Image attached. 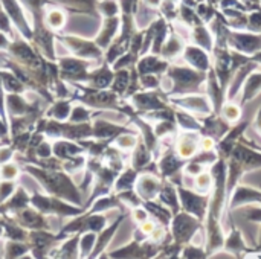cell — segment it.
I'll return each instance as SVG.
<instances>
[{"label": "cell", "mask_w": 261, "mask_h": 259, "mask_svg": "<svg viewBox=\"0 0 261 259\" xmlns=\"http://www.w3.org/2000/svg\"><path fill=\"white\" fill-rule=\"evenodd\" d=\"M151 160H154V154L150 151V148L144 143L142 139H139L138 145L132 151V162L130 166H133L138 172H141Z\"/></svg>", "instance_id": "4316f807"}, {"label": "cell", "mask_w": 261, "mask_h": 259, "mask_svg": "<svg viewBox=\"0 0 261 259\" xmlns=\"http://www.w3.org/2000/svg\"><path fill=\"white\" fill-rule=\"evenodd\" d=\"M258 252H261V224H260V234H258Z\"/></svg>", "instance_id": "f907efd6"}, {"label": "cell", "mask_w": 261, "mask_h": 259, "mask_svg": "<svg viewBox=\"0 0 261 259\" xmlns=\"http://www.w3.org/2000/svg\"><path fill=\"white\" fill-rule=\"evenodd\" d=\"M132 215H133V220H135V223H136L138 226L142 224V223H145L147 220H150V214H148V211L144 208V205L135 208L133 212H132Z\"/></svg>", "instance_id": "bcb514c9"}, {"label": "cell", "mask_w": 261, "mask_h": 259, "mask_svg": "<svg viewBox=\"0 0 261 259\" xmlns=\"http://www.w3.org/2000/svg\"><path fill=\"white\" fill-rule=\"evenodd\" d=\"M128 102L138 113H148L162 110L170 105V99L162 89L158 90H139L128 98Z\"/></svg>", "instance_id": "8992f818"}, {"label": "cell", "mask_w": 261, "mask_h": 259, "mask_svg": "<svg viewBox=\"0 0 261 259\" xmlns=\"http://www.w3.org/2000/svg\"><path fill=\"white\" fill-rule=\"evenodd\" d=\"M205 169H208V166H205V165H202V163H199V162L190 159V160L187 162V165L184 166L182 174H184V177H196L197 174L203 172Z\"/></svg>", "instance_id": "7bdbcfd3"}, {"label": "cell", "mask_w": 261, "mask_h": 259, "mask_svg": "<svg viewBox=\"0 0 261 259\" xmlns=\"http://www.w3.org/2000/svg\"><path fill=\"white\" fill-rule=\"evenodd\" d=\"M141 136L135 131H127V133H121L115 137V145L118 150H122V151H133L135 147L138 145Z\"/></svg>", "instance_id": "e575fe53"}, {"label": "cell", "mask_w": 261, "mask_h": 259, "mask_svg": "<svg viewBox=\"0 0 261 259\" xmlns=\"http://www.w3.org/2000/svg\"><path fill=\"white\" fill-rule=\"evenodd\" d=\"M158 168H159V176L164 180H171L174 182L177 176L182 174L184 166L187 165V159L180 157L174 148V143H165L161 140L159 151L156 156Z\"/></svg>", "instance_id": "277c9868"}, {"label": "cell", "mask_w": 261, "mask_h": 259, "mask_svg": "<svg viewBox=\"0 0 261 259\" xmlns=\"http://www.w3.org/2000/svg\"><path fill=\"white\" fill-rule=\"evenodd\" d=\"M164 185V179L159 174L153 172H139L138 180H136V192L139 197L147 202V200H154L158 198V194Z\"/></svg>", "instance_id": "4fadbf2b"}, {"label": "cell", "mask_w": 261, "mask_h": 259, "mask_svg": "<svg viewBox=\"0 0 261 259\" xmlns=\"http://www.w3.org/2000/svg\"><path fill=\"white\" fill-rule=\"evenodd\" d=\"M196 12H197V15L200 17V20L205 24H210L213 21V18L217 15L216 9L211 5H206V3H199L197 8H196Z\"/></svg>", "instance_id": "b9f144b4"}, {"label": "cell", "mask_w": 261, "mask_h": 259, "mask_svg": "<svg viewBox=\"0 0 261 259\" xmlns=\"http://www.w3.org/2000/svg\"><path fill=\"white\" fill-rule=\"evenodd\" d=\"M179 18H180L187 26H190V27H194V26L203 23V21L200 20V17L197 15L196 9L190 8L187 3H184V5L179 6Z\"/></svg>", "instance_id": "74e56055"}, {"label": "cell", "mask_w": 261, "mask_h": 259, "mask_svg": "<svg viewBox=\"0 0 261 259\" xmlns=\"http://www.w3.org/2000/svg\"><path fill=\"white\" fill-rule=\"evenodd\" d=\"M226 163H228V197H229L231 192H232V189L240 183L242 177L246 172H245L243 166L236 159H232V157H229L226 160Z\"/></svg>", "instance_id": "1f68e13d"}, {"label": "cell", "mask_w": 261, "mask_h": 259, "mask_svg": "<svg viewBox=\"0 0 261 259\" xmlns=\"http://www.w3.org/2000/svg\"><path fill=\"white\" fill-rule=\"evenodd\" d=\"M246 29L251 31V32H255V34H261V9L252 11L248 15V26H246Z\"/></svg>", "instance_id": "ee69618b"}, {"label": "cell", "mask_w": 261, "mask_h": 259, "mask_svg": "<svg viewBox=\"0 0 261 259\" xmlns=\"http://www.w3.org/2000/svg\"><path fill=\"white\" fill-rule=\"evenodd\" d=\"M242 209L245 211V215H246V220H248V221L261 224V205L260 208L249 205V206H245V208H242Z\"/></svg>", "instance_id": "f6af8a7d"}, {"label": "cell", "mask_w": 261, "mask_h": 259, "mask_svg": "<svg viewBox=\"0 0 261 259\" xmlns=\"http://www.w3.org/2000/svg\"><path fill=\"white\" fill-rule=\"evenodd\" d=\"M182 60L196 70L208 72L213 66V55L197 44H187L182 53Z\"/></svg>", "instance_id": "9a60e30c"}, {"label": "cell", "mask_w": 261, "mask_h": 259, "mask_svg": "<svg viewBox=\"0 0 261 259\" xmlns=\"http://www.w3.org/2000/svg\"><path fill=\"white\" fill-rule=\"evenodd\" d=\"M228 47L243 55L252 56L261 50V34L248 29H231L228 35Z\"/></svg>", "instance_id": "52a82bcc"}, {"label": "cell", "mask_w": 261, "mask_h": 259, "mask_svg": "<svg viewBox=\"0 0 261 259\" xmlns=\"http://www.w3.org/2000/svg\"><path fill=\"white\" fill-rule=\"evenodd\" d=\"M139 79H141V87L144 90H158V89L162 87L164 76L148 73V75H139Z\"/></svg>", "instance_id": "60d3db41"}, {"label": "cell", "mask_w": 261, "mask_h": 259, "mask_svg": "<svg viewBox=\"0 0 261 259\" xmlns=\"http://www.w3.org/2000/svg\"><path fill=\"white\" fill-rule=\"evenodd\" d=\"M170 234L173 237V240L182 246L188 244L193 241V238L202 231L205 229V221L199 220L197 217L185 212V211H179L177 214L173 215L171 223H170Z\"/></svg>", "instance_id": "3957f363"}, {"label": "cell", "mask_w": 261, "mask_h": 259, "mask_svg": "<svg viewBox=\"0 0 261 259\" xmlns=\"http://www.w3.org/2000/svg\"><path fill=\"white\" fill-rule=\"evenodd\" d=\"M200 133L196 131H182L179 130L174 136V148L177 154L187 160L193 159L200 151Z\"/></svg>", "instance_id": "7c38bea8"}, {"label": "cell", "mask_w": 261, "mask_h": 259, "mask_svg": "<svg viewBox=\"0 0 261 259\" xmlns=\"http://www.w3.org/2000/svg\"><path fill=\"white\" fill-rule=\"evenodd\" d=\"M220 114L225 121H228L231 125L237 124L239 121H242L243 118V107L240 105V102L237 104L236 101H226L220 110Z\"/></svg>", "instance_id": "836d02e7"}, {"label": "cell", "mask_w": 261, "mask_h": 259, "mask_svg": "<svg viewBox=\"0 0 261 259\" xmlns=\"http://www.w3.org/2000/svg\"><path fill=\"white\" fill-rule=\"evenodd\" d=\"M144 205V208L148 211V214H150V217L154 220V221H158L159 224H162L164 227H170V223H171V218H173V212L167 208V206H164L159 200H147V202H144L142 203Z\"/></svg>", "instance_id": "cb8c5ba5"}, {"label": "cell", "mask_w": 261, "mask_h": 259, "mask_svg": "<svg viewBox=\"0 0 261 259\" xmlns=\"http://www.w3.org/2000/svg\"><path fill=\"white\" fill-rule=\"evenodd\" d=\"M261 93V69H255L245 81L243 89L240 92V105L245 107L246 104L252 102Z\"/></svg>", "instance_id": "44dd1931"}, {"label": "cell", "mask_w": 261, "mask_h": 259, "mask_svg": "<svg viewBox=\"0 0 261 259\" xmlns=\"http://www.w3.org/2000/svg\"><path fill=\"white\" fill-rule=\"evenodd\" d=\"M118 31H119V20L115 18V17H109L106 21H104V26L101 29V34L99 37L96 38V44L101 47V49H106L112 44L113 38L118 35Z\"/></svg>", "instance_id": "83f0119b"}, {"label": "cell", "mask_w": 261, "mask_h": 259, "mask_svg": "<svg viewBox=\"0 0 261 259\" xmlns=\"http://www.w3.org/2000/svg\"><path fill=\"white\" fill-rule=\"evenodd\" d=\"M199 119H200L202 127H203L202 136H210L216 142H219L231 128V124L228 121H225L220 113H214L213 111V113H210L206 116H202Z\"/></svg>", "instance_id": "2e32d148"}, {"label": "cell", "mask_w": 261, "mask_h": 259, "mask_svg": "<svg viewBox=\"0 0 261 259\" xmlns=\"http://www.w3.org/2000/svg\"><path fill=\"white\" fill-rule=\"evenodd\" d=\"M223 250L226 253H229L231 256H236V258H240L245 253L251 252L249 247H248V244H246V241H245V237H243L242 231L239 227H236L234 224L231 226L228 235L225 237Z\"/></svg>", "instance_id": "d6986e66"}, {"label": "cell", "mask_w": 261, "mask_h": 259, "mask_svg": "<svg viewBox=\"0 0 261 259\" xmlns=\"http://www.w3.org/2000/svg\"><path fill=\"white\" fill-rule=\"evenodd\" d=\"M138 176H139V172H138L133 166L124 168V169L118 174V177H116V180H115V185H113L115 192H121V191H127V189H135Z\"/></svg>", "instance_id": "f546056e"}, {"label": "cell", "mask_w": 261, "mask_h": 259, "mask_svg": "<svg viewBox=\"0 0 261 259\" xmlns=\"http://www.w3.org/2000/svg\"><path fill=\"white\" fill-rule=\"evenodd\" d=\"M211 55H213V67L216 70V75L225 87H228L234 72L243 64H246L248 61H251V56L236 52L229 47H214Z\"/></svg>", "instance_id": "7a4b0ae2"}, {"label": "cell", "mask_w": 261, "mask_h": 259, "mask_svg": "<svg viewBox=\"0 0 261 259\" xmlns=\"http://www.w3.org/2000/svg\"><path fill=\"white\" fill-rule=\"evenodd\" d=\"M128 84H130V69H119V70H115V75H113V81H112L110 90H113L118 96L124 98V96H125V92H127V89H128Z\"/></svg>", "instance_id": "d6a6232c"}, {"label": "cell", "mask_w": 261, "mask_h": 259, "mask_svg": "<svg viewBox=\"0 0 261 259\" xmlns=\"http://www.w3.org/2000/svg\"><path fill=\"white\" fill-rule=\"evenodd\" d=\"M164 206H167L173 215L177 214L179 211H182L180 208V198H179V192H177V185L173 183L171 180H164V185L158 194V198Z\"/></svg>", "instance_id": "ffe728a7"}, {"label": "cell", "mask_w": 261, "mask_h": 259, "mask_svg": "<svg viewBox=\"0 0 261 259\" xmlns=\"http://www.w3.org/2000/svg\"><path fill=\"white\" fill-rule=\"evenodd\" d=\"M251 60H252V61H255V63H257V64L261 67V50H258L257 53H254V55L251 56Z\"/></svg>", "instance_id": "681fc988"}, {"label": "cell", "mask_w": 261, "mask_h": 259, "mask_svg": "<svg viewBox=\"0 0 261 259\" xmlns=\"http://www.w3.org/2000/svg\"><path fill=\"white\" fill-rule=\"evenodd\" d=\"M176 108V124L179 127V130L182 131H196V133H200L203 131V127H202V122L199 119V116L184 110V108H179V107H174Z\"/></svg>", "instance_id": "484cf974"}, {"label": "cell", "mask_w": 261, "mask_h": 259, "mask_svg": "<svg viewBox=\"0 0 261 259\" xmlns=\"http://www.w3.org/2000/svg\"><path fill=\"white\" fill-rule=\"evenodd\" d=\"M170 104L179 108H184L199 118L213 113V105L206 93H191L184 96L170 98Z\"/></svg>", "instance_id": "ba28073f"}, {"label": "cell", "mask_w": 261, "mask_h": 259, "mask_svg": "<svg viewBox=\"0 0 261 259\" xmlns=\"http://www.w3.org/2000/svg\"><path fill=\"white\" fill-rule=\"evenodd\" d=\"M124 218H125V215H119V217L116 218V221H115L110 227H107V229L104 227V229L101 231V235H99V238L96 240V244H95V249H93V256H98L99 253L104 252V249L109 246L110 240L113 238V235L116 234V231H118L119 226L122 224Z\"/></svg>", "instance_id": "4dcf8cb0"}, {"label": "cell", "mask_w": 261, "mask_h": 259, "mask_svg": "<svg viewBox=\"0 0 261 259\" xmlns=\"http://www.w3.org/2000/svg\"><path fill=\"white\" fill-rule=\"evenodd\" d=\"M249 205H261V189L239 183L229 195L228 212H232L236 209H242V208L249 206Z\"/></svg>", "instance_id": "30bf717a"}, {"label": "cell", "mask_w": 261, "mask_h": 259, "mask_svg": "<svg viewBox=\"0 0 261 259\" xmlns=\"http://www.w3.org/2000/svg\"><path fill=\"white\" fill-rule=\"evenodd\" d=\"M252 125L251 121H239L237 124H232L229 131L217 142V147H216V151L219 154L220 159H225L228 160L231 157V153L234 150V147L237 145V142L240 140V137L246 133V130Z\"/></svg>", "instance_id": "9c48e42d"}, {"label": "cell", "mask_w": 261, "mask_h": 259, "mask_svg": "<svg viewBox=\"0 0 261 259\" xmlns=\"http://www.w3.org/2000/svg\"><path fill=\"white\" fill-rule=\"evenodd\" d=\"M185 41L180 38V35L179 34H176L173 29L170 31V34H168V37H167V40H165V43H164V46H162V49H161V56L162 58H165L167 61H170V63H173L176 58H182V53H184V49H185Z\"/></svg>", "instance_id": "7402d4cb"}, {"label": "cell", "mask_w": 261, "mask_h": 259, "mask_svg": "<svg viewBox=\"0 0 261 259\" xmlns=\"http://www.w3.org/2000/svg\"><path fill=\"white\" fill-rule=\"evenodd\" d=\"M177 192H179L182 211L205 221L210 208V194L197 192L196 189L187 188L184 185H177Z\"/></svg>", "instance_id": "5b68a950"}, {"label": "cell", "mask_w": 261, "mask_h": 259, "mask_svg": "<svg viewBox=\"0 0 261 259\" xmlns=\"http://www.w3.org/2000/svg\"><path fill=\"white\" fill-rule=\"evenodd\" d=\"M252 127L255 128V131L261 136V105L260 108H258V111H257V114H255V118H254V121H252Z\"/></svg>", "instance_id": "c3c4849f"}, {"label": "cell", "mask_w": 261, "mask_h": 259, "mask_svg": "<svg viewBox=\"0 0 261 259\" xmlns=\"http://www.w3.org/2000/svg\"><path fill=\"white\" fill-rule=\"evenodd\" d=\"M205 93L208 95V98L211 101L213 111L214 113H220L223 104L226 102V87L219 81L213 66H211V69L208 70V75H206Z\"/></svg>", "instance_id": "5bb4252c"}, {"label": "cell", "mask_w": 261, "mask_h": 259, "mask_svg": "<svg viewBox=\"0 0 261 259\" xmlns=\"http://www.w3.org/2000/svg\"><path fill=\"white\" fill-rule=\"evenodd\" d=\"M92 128H93V136L96 139H99V140H102V139H112V140H115V137L118 134L132 131L125 125H118V124H112V122L101 121V119L96 121Z\"/></svg>", "instance_id": "d4e9b609"}, {"label": "cell", "mask_w": 261, "mask_h": 259, "mask_svg": "<svg viewBox=\"0 0 261 259\" xmlns=\"http://www.w3.org/2000/svg\"><path fill=\"white\" fill-rule=\"evenodd\" d=\"M208 72L196 70L191 66H180L171 63L167 73L164 75L170 87L165 90L168 99L174 96H184L191 93H205Z\"/></svg>", "instance_id": "6da1fadb"}, {"label": "cell", "mask_w": 261, "mask_h": 259, "mask_svg": "<svg viewBox=\"0 0 261 259\" xmlns=\"http://www.w3.org/2000/svg\"><path fill=\"white\" fill-rule=\"evenodd\" d=\"M180 258L184 259H206L210 258V255L206 253L205 250V246L200 247L199 244H194V243H188L184 246L182 249V253H180Z\"/></svg>", "instance_id": "f35d334b"}, {"label": "cell", "mask_w": 261, "mask_h": 259, "mask_svg": "<svg viewBox=\"0 0 261 259\" xmlns=\"http://www.w3.org/2000/svg\"><path fill=\"white\" fill-rule=\"evenodd\" d=\"M154 133L159 139H165L170 136H176L179 131V127L176 124V121H158L154 122Z\"/></svg>", "instance_id": "8d00e7d4"}, {"label": "cell", "mask_w": 261, "mask_h": 259, "mask_svg": "<svg viewBox=\"0 0 261 259\" xmlns=\"http://www.w3.org/2000/svg\"><path fill=\"white\" fill-rule=\"evenodd\" d=\"M231 157L236 159L245 169V172H251L255 169H261V150L249 147L243 142H237L234 147Z\"/></svg>", "instance_id": "8fae6325"}, {"label": "cell", "mask_w": 261, "mask_h": 259, "mask_svg": "<svg viewBox=\"0 0 261 259\" xmlns=\"http://www.w3.org/2000/svg\"><path fill=\"white\" fill-rule=\"evenodd\" d=\"M217 142L210 137V136H202L200 137V151H216Z\"/></svg>", "instance_id": "7dc6e473"}, {"label": "cell", "mask_w": 261, "mask_h": 259, "mask_svg": "<svg viewBox=\"0 0 261 259\" xmlns=\"http://www.w3.org/2000/svg\"><path fill=\"white\" fill-rule=\"evenodd\" d=\"M113 75H115L113 67H110V64L106 63L101 69H98L89 75V81L92 82L93 89H110Z\"/></svg>", "instance_id": "f1b7e54d"}, {"label": "cell", "mask_w": 261, "mask_h": 259, "mask_svg": "<svg viewBox=\"0 0 261 259\" xmlns=\"http://www.w3.org/2000/svg\"><path fill=\"white\" fill-rule=\"evenodd\" d=\"M193 182H194V189L197 192L211 194L213 186H214V179H213V174L210 172V168L205 169L203 172L197 174L196 177H193Z\"/></svg>", "instance_id": "d590c367"}, {"label": "cell", "mask_w": 261, "mask_h": 259, "mask_svg": "<svg viewBox=\"0 0 261 259\" xmlns=\"http://www.w3.org/2000/svg\"><path fill=\"white\" fill-rule=\"evenodd\" d=\"M170 61H167L165 58H162L158 53L148 52L142 56H139L138 63H136V70L139 75H148V73H154V75H165L168 67H170Z\"/></svg>", "instance_id": "e0dca14e"}, {"label": "cell", "mask_w": 261, "mask_h": 259, "mask_svg": "<svg viewBox=\"0 0 261 259\" xmlns=\"http://www.w3.org/2000/svg\"><path fill=\"white\" fill-rule=\"evenodd\" d=\"M260 66L255 63V61H248L246 64H243L242 67H239L236 72H234V75H232V78H231V81H229V84H228V87H226V101H236V98H237V95H240V92H242V89H243V84H245V81H246V78L255 70V69H258Z\"/></svg>", "instance_id": "ac0fdd59"}, {"label": "cell", "mask_w": 261, "mask_h": 259, "mask_svg": "<svg viewBox=\"0 0 261 259\" xmlns=\"http://www.w3.org/2000/svg\"><path fill=\"white\" fill-rule=\"evenodd\" d=\"M170 2H176V0H170Z\"/></svg>", "instance_id": "816d5d0a"}, {"label": "cell", "mask_w": 261, "mask_h": 259, "mask_svg": "<svg viewBox=\"0 0 261 259\" xmlns=\"http://www.w3.org/2000/svg\"><path fill=\"white\" fill-rule=\"evenodd\" d=\"M118 198L122 202V205L135 209L138 206H141L144 203V200L139 197V194L136 192V189H127V191H121V192H116Z\"/></svg>", "instance_id": "ab89813d"}, {"label": "cell", "mask_w": 261, "mask_h": 259, "mask_svg": "<svg viewBox=\"0 0 261 259\" xmlns=\"http://www.w3.org/2000/svg\"><path fill=\"white\" fill-rule=\"evenodd\" d=\"M191 38H193L194 44H197L202 49L208 50L210 53H213L214 46H216V40H214V34L208 24L202 23V24L191 27Z\"/></svg>", "instance_id": "603a6c76"}]
</instances>
